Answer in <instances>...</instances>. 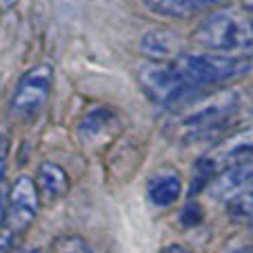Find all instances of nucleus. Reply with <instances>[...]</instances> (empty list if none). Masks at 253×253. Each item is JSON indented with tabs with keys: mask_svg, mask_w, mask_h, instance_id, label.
<instances>
[{
	"mask_svg": "<svg viewBox=\"0 0 253 253\" xmlns=\"http://www.w3.org/2000/svg\"><path fill=\"white\" fill-rule=\"evenodd\" d=\"M13 2H16V0H0V4H2V7H11Z\"/></svg>",
	"mask_w": 253,
	"mask_h": 253,
	"instance_id": "aec40b11",
	"label": "nucleus"
},
{
	"mask_svg": "<svg viewBox=\"0 0 253 253\" xmlns=\"http://www.w3.org/2000/svg\"><path fill=\"white\" fill-rule=\"evenodd\" d=\"M40 193L36 180L29 175H18L11 182L7 193V213H4V227L13 233H25L38 218Z\"/></svg>",
	"mask_w": 253,
	"mask_h": 253,
	"instance_id": "423d86ee",
	"label": "nucleus"
},
{
	"mask_svg": "<svg viewBox=\"0 0 253 253\" xmlns=\"http://www.w3.org/2000/svg\"><path fill=\"white\" fill-rule=\"evenodd\" d=\"M49 253H93V247L89 245L87 238L78 236V233H65L51 242Z\"/></svg>",
	"mask_w": 253,
	"mask_h": 253,
	"instance_id": "4468645a",
	"label": "nucleus"
},
{
	"mask_svg": "<svg viewBox=\"0 0 253 253\" xmlns=\"http://www.w3.org/2000/svg\"><path fill=\"white\" fill-rule=\"evenodd\" d=\"M229 215L236 222H249L253 224V184L242 189L238 196L229 200Z\"/></svg>",
	"mask_w": 253,
	"mask_h": 253,
	"instance_id": "ddd939ff",
	"label": "nucleus"
},
{
	"mask_svg": "<svg viewBox=\"0 0 253 253\" xmlns=\"http://www.w3.org/2000/svg\"><path fill=\"white\" fill-rule=\"evenodd\" d=\"M182 51H184L182 38L171 29H149L140 38V53L147 60H156V62L173 60Z\"/></svg>",
	"mask_w": 253,
	"mask_h": 253,
	"instance_id": "1a4fd4ad",
	"label": "nucleus"
},
{
	"mask_svg": "<svg viewBox=\"0 0 253 253\" xmlns=\"http://www.w3.org/2000/svg\"><path fill=\"white\" fill-rule=\"evenodd\" d=\"M7 158H9V140L0 131V229L4 227V213H7Z\"/></svg>",
	"mask_w": 253,
	"mask_h": 253,
	"instance_id": "2eb2a0df",
	"label": "nucleus"
},
{
	"mask_svg": "<svg viewBox=\"0 0 253 253\" xmlns=\"http://www.w3.org/2000/svg\"><path fill=\"white\" fill-rule=\"evenodd\" d=\"M13 236H16V233H13L11 229H7V227L0 229V253H9V251H11Z\"/></svg>",
	"mask_w": 253,
	"mask_h": 253,
	"instance_id": "f3484780",
	"label": "nucleus"
},
{
	"mask_svg": "<svg viewBox=\"0 0 253 253\" xmlns=\"http://www.w3.org/2000/svg\"><path fill=\"white\" fill-rule=\"evenodd\" d=\"M144 7L165 20H187V18L211 13L215 9L229 7L236 0H142Z\"/></svg>",
	"mask_w": 253,
	"mask_h": 253,
	"instance_id": "0eeeda50",
	"label": "nucleus"
},
{
	"mask_svg": "<svg viewBox=\"0 0 253 253\" xmlns=\"http://www.w3.org/2000/svg\"><path fill=\"white\" fill-rule=\"evenodd\" d=\"M249 158H253V125L233 131L231 135L213 144L205 156L198 158L191 175V193L207 189L222 171L231 169Z\"/></svg>",
	"mask_w": 253,
	"mask_h": 253,
	"instance_id": "20e7f679",
	"label": "nucleus"
},
{
	"mask_svg": "<svg viewBox=\"0 0 253 253\" xmlns=\"http://www.w3.org/2000/svg\"><path fill=\"white\" fill-rule=\"evenodd\" d=\"M158 253H193L191 249H187V247L182 245H175V242H171V245H165Z\"/></svg>",
	"mask_w": 253,
	"mask_h": 253,
	"instance_id": "a211bd4d",
	"label": "nucleus"
},
{
	"mask_svg": "<svg viewBox=\"0 0 253 253\" xmlns=\"http://www.w3.org/2000/svg\"><path fill=\"white\" fill-rule=\"evenodd\" d=\"M247 111V93L238 87H220L182 102L167 125V133L180 144L202 142L229 131Z\"/></svg>",
	"mask_w": 253,
	"mask_h": 253,
	"instance_id": "f03ea898",
	"label": "nucleus"
},
{
	"mask_svg": "<svg viewBox=\"0 0 253 253\" xmlns=\"http://www.w3.org/2000/svg\"><path fill=\"white\" fill-rule=\"evenodd\" d=\"M36 187H38L42 202H56L60 198H65L67 191H69V175L58 162L47 160L38 167Z\"/></svg>",
	"mask_w": 253,
	"mask_h": 253,
	"instance_id": "f8f14e48",
	"label": "nucleus"
},
{
	"mask_svg": "<svg viewBox=\"0 0 253 253\" xmlns=\"http://www.w3.org/2000/svg\"><path fill=\"white\" fill-rule=\"evenodd\" d=\"M120 125V116L111 107H93L80 118L78 123V138L84 144H98L100 140L109 138Z\"/></svg>",
	"mask_w": 253,
	"mask_h": 253,
	"instance_id": "6e6552de",
	"label": "nucleus"
},
{
	"mask_svg": "<svg viewBox=\"0 0 253 253\" xmlns=\"http://www.w3.org/2000/svg\"><path fill=\"white\" fill-rule=\"evenodd\" d=\"M147 196L160 209L173 207L182 196V178L175 169H160L149 178Z\"/></svg>",
	"mask_w": 253,
	"mask_h": 253,
	"instance_id": "9d476101",
	"label": "nucleus"
},
{
	"mask_svg": "<svg viewBox=\"0 0 253 253\" xmlns=\"http://www.w3.org/2000/svg\"><path fill=\"white\" fill-rule=\"evenodd\" d=\"M191 42L202 51L220 56H253V4H229L207 13L193 29Z\"/></svg>",
	"mask_w": 253,
	"mask_h": 253,
	"instance_id": "7ed1b4c3",
	"label": "nucleus"
},
{
	"mask_svg": "<svg viewBox=\"0 0 253 253\" xmlns=\"http://www.w3.org/2000/svg\"><path fill=\"white\" fill-rule=\"evenodd\" d=\"M51 84H53V67L47 65V62L36 65L29 71H25L11 93V102H9L11 114L18 120H34L47 105Z\"/></svg>",
	"mask_w": 253,
	"mask_h": 253,
	"instance_id": "39448f33",
	"label": "nucleus"
},
{
	"mask_svg": "<svg viewBox=\"0 0 253 253\" xmlns=\"http://www.w3.org/2000/svg\"><path fill=\"white\" fill-rule=\"evenodd\" d=\"M249 184H253V158L231 167V169H227V171H222V173L209 184V189L218 200L229 202L233 196H238V193H240L242 189H247Z\"/></svg>",
	"mask_w": 253,
	"mask_h": 253,
	"instance_id": "9b49d317",
	"label": "nucleus"
},
{
	"mask_svg": "<svg viewBox=\"0 0 253 253\" xmlns=\"http://www.w3.org/2000/svg\"><path fill=\"white\" fill-rule=\"evenodd\" d=\"M227 253H253V247H240V249H231Z\"/></svg>",
	"mask_w": 253,
	"mask_h": 253,
	"instance_id": "6ab92c4d",
	"label": "nucleus"
},
{
	"mask_svg": "<svg viewBox=\"0 0 253 253\" xmlns=\"http://www.w3.org/2000/svg\"><path fill=\"white\" fill-rule=\"evenodd\" d=\"M249 58H231L211 51H182L173 60H147L138 67V84L151 102L175 107L205 91H213L249 71Z\"/></svg>",
	"mask_w": 253,
	"mask_h": 253,
	"instance_id": "f257e3e1",
	"label": "nucleus"
},
{
	"mask_svg": "<svg viewBox=\"0 0 253 253\" xmlns=\"http://www.w3.org/2000/svg\"><path fill=\"white\" fill-rule=\"evenodd\" d=\"M200 220H202V211L196 202H189L182 209V213H180V222H182L184 227H196Z\"/></svg>",
	"mask_w": 253,
	"mask_h": 253,
	"instance_id": "dca6fc26",
	"label": "nucleus"
}]
</instances>
